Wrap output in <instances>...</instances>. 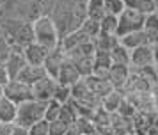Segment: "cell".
<instances>
[{"label": "cell", "mask_w": 158, "mask_h": 135, "mask_svg": "<svg viewBox=\"0 0 158 135\" xmlns=\"http://www.w3.org/2000/svg\"><path fill=\"white\" fill-rule=\"evenodd\" d=\"M46 13L59 30L60 39L78 28L87 16V0H46Z\"/></svg>", "instance_id": "1"}, {"label": "cell", "mask_w": 158, "mask_h": 135, "mask_svg": "<svg viewBox=\"0 0 158 135\" xmlns=\"http://www.w3.org/2000/svg\"><path fill=\"white\" fill-rule=\"evenodd\" d=\"M32 32H34V41L43 44L48 50L59 46V43H60L59 30L48 14H41L36 20H32Z\"/></svg>", "instance_id": "2"}, {"label": "cell", "mask_w": 158, "mask_h": 135, "mask_svg": "<svg viewBox=\"0 0 158 135\" xmlns=\"http://www.w3.org/2000/svg\"><path fill=\"white\" fill-rule=\"evenodd\" d=\"M44 108H46V101H37V99H27L18 105L16 110V119L15 123L23 124L29 128L30 124H34L36 121L44 119Z\"/></svg>", "instance_id": "3"}, {"label": "cell", "mask_w": 158, "mask_h": 135, "mask_svg": "<svg viewBox=\"0 0 158 135\" xmlns=\"http://www.w3.org/2000/svg\"><path fill=\"white\" fill-rule=\"evenodd\" d=\"M144 20H146V14L139 13L135 9L124 7V11L117 16V30H115V36L121 37V36L128 34V32L140 30L144 27Z\"/></svg>", "instance_id": "4"}, {"label": "cell", "mask_w": 158, "mask_h": 135, "mask_svg": "<svg viewBox=\"0 0 158 135\" xmlns=\"http://www.w3.org/2000/svg\"><path fill=\"white\" fill-rule=\"evenodd\" d=\"M4 96L7 99H11V101H15L16 105L34 98L32 96V87L29 84L22 82V80H18V78H13V80H9L7 84L4 85Z\"/></svg>", "instance_id": "5"}, {"label": "cell", "mask_w": 158, "mask_h": 135, "mask_svg": "<svg viewBox=\"0 0 158 135\" xmlns=\"http://www.w3.org/2000/svg\"><path fill=\"white\" fill-rule=\"evenodd\" d=\"M55 85H57V80L55 78L44 75L43 78H39L36 84H32V96L37 101H50L53 99V91H55Z\"/></svg>", "instance_id": "6"}, {"label": "cell", "mask_w": 158, "mask_h": 135, "mask_svg": "<svg viewBox=\"0 0 158 135\" xmlns=\"http://www.w3.org/2000/svg\"><path fill=\"white\" fill-rule=\"evenodd\" d=\"M151 64H155V61H153V46L149 43L131 50L130 68H144V66H151Z\"/></svg>", "instance_id": "7"}, {"label": "cell", "mask_w": 158, "mask_h": 135, "mask_svg": "<svg viewBox=\"0 0 158 135\" xmlns=\"http://www.w3.org/2000/svg\"><path fill=\"white\" fill-rule=\"evenodd\" d=\"M64 59H66V53L60 46H55V48L48 50V53L44 57V62H43V68L46 71V75L52 78L57 77L59 68H60V64L64 62Z\"/></svg>", "instance_id": "8"}, {"label": "cell", "mask_w": 158, "mask_h": 135, "mask_svg": "<svg viewBox=\"0 0 158 135\" xmlns=\"http://www.w3.org/2000/svg\"><path fill=\"white\" fill-rule=\"evenodd\" d=\"M130 77V66H123V64H112L108 68L107 73V80L110 82V85L117 89V91H123L124 85L128 82Z\"/></svg>", "instance_id": "9"}, {"label": "cell", "mask_w": 158, "mask_h": 135, "mask_svg": "<svg viewBox=\"0 0 158 135\" xmlns=\"http://www.w3.org/2000/svg\"><path fill=\"white\" fill-rule=\"evenodd\" d=\"M46 53H48V48H44L43 44H39V43H36V41H32V43H29V44L23 46V57H25L27 64L43 66Z\"/></svg>", "instance_id": "10"}, {"label": "cell", "mask_w": 158, "mask_h": 135, "mask_svg": "<svg viewBox=\"0 0 158 135\" xmlns=\"http://www.w3.org/2000/svg\"><path fill=\"white\" fill-rule=\"evenodd\" d=\"M80 73L77 71V68H75V64L66 57L64 62L60 64V68H59V73L57 77H55V80H57L59 84H64V85H73L77 80H80Z\"/></svg>", "instance_id": "11"}, {"label": "cell", "mask_w": 158, "mask_h": 135, "mask_svg": "<svg viewBox=\"0 0 158 135\" xmlns=\"http://www.w3.org/2000/svg\"><path fill=\"white\" fill-rule=\"evenodd\" d=\"M82 78L85 80L89 91L93 92V94H96L98 98H103L105 94H108V92L114 89L107 78H101L98 75H87V77H82Z\"/></svg>", "instance_id": "12"}, {"label": "cell", "mask_w": 158, "mask_h": 135, "mask_svg": "<svg viewBox=\"0 0 158 135\" xmlns=\"http://www.w3.org/2000/svg\"><path fill=\"white\" fill-rule=\"evenodd\" d=\"M25 64H27V61H25V57H23L22 52L9 50V55H7V59H6V62H4V68L7 70L9 77H11V80H13V78H16L18 75H20V71L23 70Z\"/></svg>", "instance_id": "13"}, {"label": "cell", "mask_w": 158, "mask_h": 135, "mask_svg": "<svg viewBox=\"0 0 158 135\" xmlns=\"http://www.w3.org/2000/svg\"><path fill=\"white\" fill-rule=\"evenodd\" d=\"M85 41H91V37L82 30V28H75V30H71L69 34H66L62 39H60V43H59V46L64 50V52H68V50L75 48V46H78V44H82V43Z\"/></svg>", "instance_id": "14"}, {"label": "cell", "mask_w": 158, "mask_h": 135, "mask_svg": "<svg viewBox=\"0 0 158 135\" xmlns=\"http://www.w3.org/2000/svg\"><path fill=\"white\" fill-rule=\"evenodd\" d=\"M44 75H46V71H44L43 66H34V64H25L23 66V70L20 71V75H18V80H22V82H25V84H36L39 78H43Z\"/></svg>", "instance_id": "15"}, {"label": "cell", "mask_w": 158, "mask_h": 135, "mask_svg": "<svg viewBox=\"0 0 158 135\" xmlns=\"http://www.w3.org/2000/svg\"><path fill=\"white\" fill-rule=\"evenodd\" d=\"M119 43H121L123 46H126L128 50H133L137 46H142V44H148V36L144 32L142 28L140 30H135V32H128V34H124L119 37Z\"/></svg>", "instance_id": "16"}, {"label": "cell", "mask_w": 158, "mask_h": 135, "mask_svg": "<svg viewBox=\"0 0 158 135\" xmlns=\"http://www.w3.org/2000/svg\"><path fill=\"white\" fill-rule=\"evenodd\" d=\"M142 30L146 32V36H148V41H149V44L158 43V14H156V11H155V13L146 14V20H144Z\"/></svg>", "instance_id": "17"}, {"label": "cell", "mask_w": 158, "mask_h": 135, "mask_svg": "<svg viewBox=\"0 0 158 135\" xmlns=\"http://www.w3.org/2000/svg\"><path fill=\"white\" fill-rule=\"evenodd\" d=\"M124 98V92L123 91H117V89H112V91L108 92V94H105L103 98H101V108H105L107 112L114 114L115 110H117V107H119V103H121V99Z\"/></svg>", "instance_id": "18"}, {"label": "cell", "mask_w": 158, "mask_h": 135, "mask_svg": "<svg viewBox=\"0 0 158 135\" xmlns=\"http://www.w3.org/2000/svg\"><path fill=\"white\" fill-rule=\"evenodd\" d=\"M16 110H18V105L4 96L0 99V123H15Z\"/></svg>", "instance_id": "19"}, {"label": "cell", "mask_w": 158, "mask_h": 135, "mask_svg": "<svg viewBox=\"0 0 158 135\" xmlns=\"http://www.w3.org/2000/svg\"><path fill=\"white\" fill-rule=\"evenodd\" d=\"M93 43H94V48H96V50H107V52H110V50L119 43V37H117L115 34L100 32V34L93 39Z\"/></svg>", "instance_id": "20"}, {"label": "cell", "mask_w": 158, "mask_h": 135, "mask_svg": "<svg viewBox=\"0 0 158 135\" xmlns=\"http://www.w3.org/2000/svg\"><path fill=\"white\" fill-rule=\"evenodd\" d=\"M124 6L128 9H135L142 14H149L156 11V2L155 0H124Z\"/></svg>", "instance_id": "21"}, {"label": "cell", "mask_w": 158, "mask_h": 135, "mask_svg": "<svg viewBox=\"0 0 158 135\" xmlns=\"http://www.w3.org/2000/svg\"><path fill=\"white\" fill-rule=\"evenodd\" d=\"M130 53H131V50H128L126 46H123L121 43H117L114 48L110 50V59H112V64L130 66Z\"/></svg>", "instance_id": "22"}, {"label": "cell", "mask_w": 158, "mask_h": 135, "mask_svg": "<svg viewBox=\"0 0 158 135\" xmlns=\"http://www.w3.org/2000/svg\"><path fill=\"white\" fill-rule=\"evenodd\" d=\"M94 55V53H93ZM93 55H87V57H78V59H69L73 64H75V68L77 71L80 73V77H87V75H93L94 71V57Z\"/></svg>", "instance_id": "23"}, {"label": "cell", "mask_w": 158, "mask_h": 135, "mask_svg": "<svg viewBox=\"0 0 158 135\" xmlns=\"http://www.w3.org/2000/svg\"><path fill=\"white\" fill-rule=\"evenodd\" d=\"M117 30V16L105 13L103 18L100 20V32H107V34H115Z\"/></svg>", "instance_id": "24"}, {"label": "cell", "mask_w": 158, "mask_h": 135, "mask_svg": "<svg viewBox=\"0 0 158 135\" xmlns=\"http://www.w3.org/2000/svg\"><path fill=\"white\" fill-rule=\"evenodd\" d=\"M105 14L103 0H87V16L94 20H101Z\"/></svg>", "instance_id": "25"}, {"label": "cell", "mask_w": 158, "mask_h": 135, "mask_svg": "<svg viewBox=\"0 0 158 135\" xmlns=\"http://www.w3.org/2000/svg\"><path fill=\"white\" fill-rule=\"evenodd\" d=\"M78 28H82V30H84L91 39H94L96 36L100 34V20H94V18L85 16V20L82 21V25H80Z\"/></svg>", "instance_id": "26"}, {"label": "cell", "mask_w": 158, "mask_h": 135, "mask_svg": "<svg viewBox=\"0 0 158 135\" xmlns=\"http://www.w3.org/2000/svg\"><path fill=\"white\" fill-rule=\"evenodd\" d=\"M60 107L62 103H59L57 99H50V101H46V108H44V119L48 121H55L59 117V114H60Z\"/></svg>", "instance_id": "27"}, {"label": "cell", "mask_w": 158, "mask_h": 135, "mask_svg": "<svg viewBox=\"0 0 158 135\" xmlns=\"http://www.w3.org/2000/svg\"><path fill=\"white\" fill-rule=\"evenodd\" d=\"M53 99H57L59 103H66L71 99V85H64L59 84L55 85V91H53Z\"/></svg>", "instance_id": "28"}, {"label": "cell", "mask_w": 158, "mask_h": 135, "mask_svg": "<svg viewBox=\"0 0 158 135\" xmlns=\"http://www.w3.org/2000/svg\"><path fill=\"white\" fill-rule=\"evenodd\" d=\"M135 112H137V108L133 107V103H131V101H130L126 96L121 99V103H119L117 110H115V114H119L121 117H126V119H131Z\"/></svg>", "instance_id": "29"}, {"label": "cell", "mask_w": 158, "mask_h": 135, "mask_svg": "<svg viewBox=\"0 0 158 135\" xmlns=\"http://www.w3.org/2000/svg\"><path fill=\"white\" fill-rule=\"evenodd\" d=\"M103 7H105V13L119 16L124 11V0H103Z\"/></svg>", "instance_id": "30"}, {"label": "cell", "mask_w": 158, "mask_h": 135, "mask_svg": "<svg viewBox=\"0 0 158 135\" xmlns=\"http://www.w3.org/2000/svg\"><path fill=\"white\" fill-rule=\"evenodd\" d=\"M48 130H50V123L46 119H39L29 126V135H48Z\"/></svg>", "instance_id": "31"}, {"label": "cell", "mask_w": 158, "mask_h": 135, "mask_svg": "<svg viewBox=\"0 0 158 135\" xmlns=\"http://www.w3.org/2000/svg\"><path fill=\"white\" fill-rule=\"evenodd\" d=\"M69 124L62 123L60 119H55V121H50V130H48V135H64L66 130H68Z\"/></svg>", "instance_id": "32"}, {"label": "cell", "mask_w": 158, "mask_h": 135, "mask_svg": "<svg viewBox=\"0 0 158 135\" xmlns=\"http://www.w3.org/2000/svg\"><path fill=\"white\" fill-rule=\"evenodd\" d=\"M11 135H29V128L23 126V124H18V123H13Z\"/></svg>", "instance_id": "33"}, {"label": "cell", "mask_w": 158, "mask_h": 135, "mask_svg": "<svg viewBox=\"0 0 158 135\" xmlns=\"http://www.w3.org/2000/svg\"><path fill=\"white\" fill-rule=\"evenodd\" d=\"M9 80H11V77H9V73H7V70L4 68V64H0V85L4 87V85L7 84Z\"/></svg>", "instance_id": "34"}, {"label": "cell", "mask_w": 158, "mask_h": 135, "mask_svg": "<svg viewBox=\"0 0 158 135\" xmlns=\"http://www.w3.org/2000/svg\"><path fill=\"white\" fill-rule=\"evenodd\" d=\"M13 123H0V135H11Z\"/></svg>", "instance_id": "35"}, {"label": "cell", "mask_w": 158, "mask_h": 135, "mask_svg": "<svg viewBox=\"0 0 158 135\" xmlns=\"http://www.w3.org/2000/svg\"><path fill=\"white\" fill-rule=\"evenodd\" d=\"M64 135H82V133H80L78 126L73 123V124H69V126H68V130H66V133H64Z\"/></svg>", "instance_id": "36"}, {"label": "cell", "mask_w": 158, "mask_h": 135, "mask_svg": "<svg viewBox=\"0 0 158 135\" xmlns=\"http://www.w3.org/2000/svg\"><path fill=\"white\" fill-rule=\"evenodd\" d=\"M151 46H153V61L155 64H158V43H153Z\"/></svg>", "instance_id": "37"}, {"label": "cell", "mask_w": 158, "mask_h": 135, "mask_svg": "<svg viewBox=\"0 0 158 135\" xmlns=\"http://www.w3.org/2000/svg\"><path fill=\"white\" fill-rule=\"evenodd\" d=\"M153 110L158 112V96H153Z\"/></svg>", "instance_id": "38"}, {"label": "cell", "mask_w": 158, "mask_h": 135, "mask_svg": "<svg viewBox=\"0 0 158 135\" xmlns=\"http://www.w3.org/2000/svg\"><path fill=\"white\" fill-rule=\"evenodd\" d=\"M153 124H155V126H158V112H156V116H155V121H153Z\"/></svg>", "instance_id": "39"}, {"label": "cell", "mask_w": 158, "mask_h": 135, "mask_svg": "<svg viewBox=\"0 0 158 135\" xmlns=\"http://www.w3.org/2000/svg\"><path fill=\"white\" fill-rule=\"evenodd\" d=\"M4 98V87H2V85H0V99Z\"/></svg>", "instance_id": "40"}, {"label": "cell", "mask_w": 158, "mask_h": 135, "mask_svg": "<svg viewBox=\"0 0 158 135\" xmlns=\"http://www.w3.org/2000/svg\"><path fill=\"white\" fill-rule=\"evenodd\" d=\"M155 70H156V77H158V64H155Z\"/></svg>", "instance_id": "41"}, {"label": "cell", "mask_w": 158, "mask_h": 135, "mask_svg": "<svg viewBox=\"0 0 158 135\" xmlns=\"http://www.w3.org/2000/svg\"><path fill=\"white\" fill-rule=\"evenodd\" d=\"M156 14H158V4H156Z\"/></svg>", "instance_id": "42"}]
</instances>
